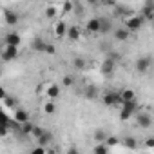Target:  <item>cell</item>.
I'll use <instances>...</instances> for the list:
<instances>
[{
    "mask_svg": "<svg viewBox=\"0 0 154 154\" xmlns=\"http://www.w3.org/2000/svg\"><path fill=\"white\" fill-rule=\"evenodd\" d=\"M145 20L140 17V15H127L123 18V27L129 31V33H134V31H140L143 27Z\"/></svg>",
    "mask_w": 154,
    "mask_h": 154,
    "instance_id": "1",
    "label": "cell"
},
{
    "mask_svg": "<svg viewBox=\"0 0 154 154\" xmlns=\"http://www.w3.org/2000/svg\"><path fill=\"white\" fill-rule=\"evenodd\" d=\"M138 112V103L136 102H129V103H122V120H131L134 114Z\"/></svg>",
    "mask_w": 154,
    "mask_h": 154,
    "instance_id": "2",
    "label": "cell"
},
{
    "mask_svg": "<svg viewBox=\"0 0 154 154\" xmlns=\"http://www.w3.org/2000/svg\"><path fill=\"white\" fill-rule=\"evenodd\" d=\"M134 116H136V123H138V127H141V129H149V127L152 125V118H150V114H149L147 111H138Z\"/></svg>",
    "mask_w": 154,
    "mask_h": 154,
    "instance_id": "3",
    "label": "cell"
},
{
    "mask_svg": "<svg viewBox=\"0 0 154 154\" xmlns=\"http://www.w3.org/2000/svg\"><path fill=\"white\" fill-rule=\"evenodd\" d=\"M53 132L51 131H44V134L40 136V138H36V143H38V147H42V149H49L51 145H53Z\"/></svg>",
    "mask_w": 154,
    "mask_h": 154,
    "instance_id": "4",
    "label": "cell"
},
{
    "mask_svg": "<svg viewBox=\"0 0 154 154\" xmlns=\"http://www.w3.org/2000/svg\"><path fill=\"white\" fill-rule=\"evenodd\" d=\"M13 120H15V122H17L18 125H22V123H27V122H31L29 111H26V109L18 107V109L15 111V114H13Z\"/></svg>",
    "mask_w": 154,
    "mask_h": 154,
    "instance_id": "5",
    "label": "cell"
},
{
    "mask_svg": "<svg viewBox=\"0 0 154 154\" xmlns=\"http://www.w3.org/2000/svg\"><path fill=\"white\" fill-rule=\"evenodd\" d=\"M102 102H103V105H107V107L122 105V102H120V96H118V93H105V94H103V98H102Z\"/></svg>",
    "mask_w": 154,
    "mask_h": 154,
    "instance_id": "6",
    "label": "cell"
},
{
    "mask_svg": "<svg viewBox=\"0 0 154 154\" xmlns=\"http://www.w3.org/2000/svg\"><path fill=\"white\" fill-rule=\"evenodd\" d=\"M65 36H67V40H71V42H78V40L82 38V29H80L78 26H69Z\"/></svg>",
    "mask_w": 154,
    "mask_h": 154,
    "instance_id": "7",
    "label": "cell"
},
{
    "mask_svg": "<svg viewBox=\"0 0 154 154\" xmlns=\"http://www.w3.org/2000/svg\"><path fill=\"white\" fill-rule=\"evenodd\" d=\"M0 56H2V60H6V62H11V60H15V58L18 56V49L6 45V47L2 49V53H0Z\"/></svg>",
    "mask_w": 154,
    "mask_h": 154,
    "instance_id": "8",
    "label": "cell"
},
{
    "mask_svg": "<svg viewBox=\"0 0 154 154\" xmlns=\"http://www.w3.org/2000/svg\"><path fill=\"white\" fill-rule=\"evenodd\" d=\"M4 22L9 26V27H15L18 22H20V17H18V13H15V11H4Z\"/></svg>",
    "mask_w": 154,
    "mask_h": 154,
    "instance_id": "9",
    "label": "cell"
},
{
    "mask_svg": "<svg viewBox=\"0 0 154 154\" xmlns=\"http://www.w3.org/2000/svg\"><path fill=\"white\" fill-rule=\"evenodd\" d=\"M118 96H120V102H122V103L136 102V93H134L132 89H129V87H125L122 93H118Z\"/></svg>",
    "mask_w": 154,
    "mask_h": 154,
    "instance_id": "10",
    "label": "cell"
},
{
    "mask_svg": "<svg viewBox=\"0 0 154 154\" xmlns=\"http://www.w3.org/2000/svg\"><path fill=\"white\" fill-rule=\"evenodd\" d=\"M20 42H22V38H20V35H18V33L11 31V33H8V35H6V45H9V47H17V49H18Z\"/></svg>",
    "mask_w": 154,
    "mask_h": 154,
    "instance_id": "11",
    "label": "cell"
},
{
    "mask_svg": "<svg viewBox=\"0 0 154 154\" xmlns=\"http://www.w3.org/2000/svg\"><path fill=\"white\" fill-rule=\"evenodd\" d=\"M149 67H150V58L149 56H141V58L136 60V69H138L140 74H145L149 71Z\"/></svg>",
    "mask_w": 154,
    "mask_h": 154,
    "instance_id": "12",
    "label": "cell"
},
{
    "mask_svg": "<svg viewBox=\"0 0 154 154\" xmlns=\"http://www.w3.org/2000/svg\"><path fill=\"white\" fill-rule=\"evenodd\" d=\"M140 17H141L143 20H152V18H154V4H152V2H145V6H143Z\"/></svg>",
    "mask_w": 154,
    "mask_h": 154,
    "instance_id": "13",
    "label": "cell"
},
{
    "mask_svg": "<svg viewBox=\"0 0 154 154\" xmlns=\"http://www.w3.org/2000/svg\"><path fill=\"white\" fill-rule=\"evenodd\" d=\"M85 31H87V33H91V35L100 33V18H96V17L89 18V20H87V24H85Z\"/></svg>",
    "mask_w": 154,
    "mask_h": 154,
    "instance_id": "14",
    "label": "cell"
},
{
    "mask_svg": "<svg viewBox=\"0 0 154 154\" xmlns=\"http://www.w3.org/2000/svg\"><path fill=\"white\" fill-rule=\"evenodd\" d=\"M114 67H116V63H114V58H105V62H103V65H102V74L103 76H111L112 72H114Z\"/></svg>",
    "mask_w": 154,
    "mask_h": 154,
    "instance_id": "15",
    "label": "cell"
},
{
    "mask_svg": "<svg viewBox=\"0 0 154 154\" xmlns=\"http://www.w3.org/2000/svg\"><path fill=\"white\" fill-rule=\"evenodd\" d=\"M111 31H114L112 20H111V18H105V17H102V18H100V33H102V35H107V33H111Z\"/></svg>",
    "mask_w": 154,
    "mask_h": 154,
    "instance_id": "16",
    "label": "cell"
},
{
    "mask_svg": "<svg viewBox=\"0 0 154 154\" xmlns=\"http://www.w3.org/2000/svg\"><path fill=\"white\" fill-rule=\"evenodd\" d=\"M45 94H47V98H49L51 102H54V100L60 96V85H56V84H49V85L45 87Z\"/></svg>",
    "mask_w": 154,
    "mask_h": 154,
    "instance_id": "17",
    "label": "cell"
},
{
    "mask_svg": "<svg viewBox=\"0 0 154 154\" xmlns=\"http://www.w3.org/2000/svg\"><path fill=\"white\" fill-rule=\"evenodd\" d=\"M67 24H65V20H56V24H54V35H56V38H63L65 36V33H67Z\"/></svg>",
    "mask_w": 154,
    "mask_h": 154,
    "instance_id": "18",
    "label": "cell"
},
{
    "mask_svg": "<svg viewBox=\"0 0 154 154\" xmlns=\"http://www.w3.org/2000/svg\"><path fill=\"white\" fill-rule=\"evenodd\" d=\"M112 35H114V38H116L118 42H127V40L131 38V33H129L125 27H116V29L112 31Z\"/></svg>",
    "mask_w": 154,
    "mask_h": 154,
    "instance_id": "19",
    "label": "cell"
},
{
    "mask_svg": "<svg viewBox=\"0 0 154 154\" xmlns=\"http://www.w3.org/2000/svg\"><path fill=\"white\" fill-rule=\"evenodd\" d=\"M120 143L122 145H125L127 149H131V150H134L136 147H138V140L134 138V136H125L123 140H120Z\"/></svg>",
    "mask_w": 154,
    "mask_h": 154,
    "instance_id": "20",
    "label": "cell"
},
{
    "mask_svg": "<svg viewBox=\"0 0 154 154\" xmlns=\"http://www.w3.org/2000/svg\"><path fill=\"white\" fill-rule=\"evenodd\" d=\"M42 111H44V114H45V116H53V114L56 112V103H54V102H51V100H47V102L44 103Z\"/></svg>",
    "mask_w": 154,
    "mask_h": 154,
    "instance_id": "21",
    "label": "cell"
},
{
    "mask_svg": "<svg viewBox=\"0 0 154 154\" xmlns=\"http://www.w3.org/2000/svg\"><path fill=\"white\" fill-rule=\"evenodd\" d=\"M72 67H74L76 71H84V69L87 67V62H85V58H82V56H76V58L72 60Z\"/></svg>",
    "mask_w": 154,
    "mask_h": 154,
    "instance_id": "22",
    "label": "cell"
},
{
    "mask_svg": "<svg viewBox=\"0 0 154 154\" xmlns=\"http://www.w3.org/2000/svg\"><path fill=\"white\" fill-rule=\"evenodd\" d=\"M31 47H33L35 51H38V53H44L45 40H42V38H35V40H33V44H31Z\"/></svg>",
    "mask_w": 154,
    "mask_h": 154,
    "instance_id": "23",
    "label": "cell"
},
{
    "mask_svg": "<svg viewBox=\"0 0 154 154\" xmlns=\"http://www.w3.org/2000/svg\"><path fill=\"white\" fill-rule=\"evenodd\" d=\"M93 138H94V141H96V143H103V141H105V138H107V134H105V131H103V129H96V131H94V134H93Z\"/></svg>",
    "mask_w": 154,
    "mask_h": 154,
    "instance_id": "24",
    "label": "cell"
},
{
    "mask_svg": "<svg viewBox=\"0 0 154 154\" xmlns=\"http://www.w3.org/2000/svg\"><path fill=\"white\" fill-rule=\"evenodd\" d=\"M93 154H109V147L105 143H96L93 149Z\"/></svg>",
    "mask_w": 154,
    "mask_h": 154,
    "instance_id": "25",
    "label": "cell"
},
{
    "mask_svg": "<svg viewBox=\"0 0 154 154\" xmlns=\"http://www.w3.org/2000/svg\"><path fill=\"white\" fill-rule=\"evenodd\" d=\"M85 96H87L89 100H96V96H98V89H96L94 85L85 87Z\"/></svg>",
    "mask_w": 154,
    "mask_h": 154,
    "instance_id": "26",
    "label": "cell"
},
{
    "mask_svg": "<svg viewBox=\"0 0 154 154\" xmlns=\"http://www.w3.org/2000/svg\"><path fill=\"white\" fill-rule=\"evenodd\" d=\"M4 105L9 107V109H15V107L18 105V100H17L15 96H9V94H8V96L4 98Z\"/></svg>",
    "mask_w": 154,
    "mask_h": 154,
    "instance_id": "27",
    "label": "cell"
},
{
    "mask_svg": "<svg viewBox=\"0 0 154 154\" xmlns=\"http://www.w3.org/2000/svg\"><path fill=\"white\" fill-rule=\"evenodd\" d=\"M45 17L47 18H56L58 17V8L56 6H47L45 8Z\"/></svg>",
    "mask_w": 154,
    "mask_h": 154,
    "instance_id": "28",
    "label": "cell"
},
{
    "mask_svg": "<svg viewBox=\"0 0 154 154\" xmlns=\"http://www.w3.org/2000/svg\"><path fill=\"white\" fill-rule=\"evenodd\" d=\"M103 143H105V145L111 149V147H116V145H120V138H116V136H107Z\"/></svg>",
    "mask_w": 154,
    "mask_h": 154,
    "instance_id": "29",
    "label": "cell"
},
{
    "mask_svg": "<svg viewBox=\"0 0 154 154\" xmlns=\"http://www.w3.org/2000/svg\"><path fill=\"white\" fill-rule=\"evenodd\" d=\"M33 127H35V125H33L31 122L22 123V125H20V132H22V134H31V132H33Z\"/></svg>",
    "mask_w": 154,
    "mask_h": 154,
    "instance_id": "30",
    "label": "cell"
},
{
    "mask_svg": "<svg viewBox=\"0 0 154 154\" xmlns=\"http://www.w3.org/2000/svg\"><path fill=\"white\" fill-rule=\"evenodd\" d=\"M62 85L63 87H72L74 85V78H72L71 74H65L63 78H62Z\"/></svg>",
    "mask_w": 154,
    "mask_h": 154,
    "instance_id": "31",
    "label": "cell"
},
{
    "mask_svg": "<svg viewBox=\"0 0 154 154\" xmlns=\"http://www.w3.org/2000/svg\"><path fill=\"white\" fill-rule=\"evenodd\" d=\"M62 9H63L65 15H67V13H72V11H74V2H63V4H62Z\"/></svg>",
    "mask_w": 154,
    "mask_h": 154,
    "instance_id": "32",
    "label": "cell"
},
{
    "mask_svg": "<svg viewBox=\"0 0 154 154\" xmlns=\"http://www.w3.org/2000/svg\"><path fill=\"white\" fill-rule=\"evenodd\" d=\"M44 53H45V54H54V53H56V45H54V44H49V42H45Z\"/></svg>",
    "mask_w": 154,
    "mask_h": 154,
    "instance_id": "33",
    "label": "cell"
},
{
    "mask_svg": "<svg viewBox=\"0 0 154 154\" xmlns=\"http://www.w3.org/2000/svg\"><path fill=\"white\" fill-rule=\"evenodd\" d=\"M44 131H45L44 127H40V125H35V127H33V132H31V136H35V138H40V136L44 134Z\"/></svg>",
    "mask_w": 154,
    "mask_h": 154,
    "instance_id": "34",
    "label": "cell"
},
{
    "mask_svg": "<svg viewBox=\"0 0 154 154\" xmlns=\"http://www.w3.org/2000/svg\"><path fill=\"white\" fill-rule=\"evenodd\" d=\"M114 8H116V15H123V13H131V9H129V8H125V6H118V4H116Z\"/></svg>",
    "mask_w": 154,
    "mask_h": 154,
    "instance_id": "35",
    "label": "cell"
},
{
    "mask_svg": "<svg viewBox=\"0 0 154 154\" xmlns=\"http://www.w3.org/2000/svg\"><path fill=\"white\" fill-rule=\"evenodd\" d=\"M29 154H45V149H42V147H35Z\"/></svg>",
    "mask_w": 154,
    "mask_h": 154,
    "instance_id": "36",
    "label": "cell"
},
{
    "mask_svg": "<svg viewBox=\"0 0 154 154\" xmlns=\"http://www.w3.org/2000/svg\"><path fill=\"white\" fill-rule=\"evenodd\" d=\"M145 147H147V149H152V147H154V138H147V140H145Z\"/></svg>",
    "mask_w": 154,
    "mask_h": 154,
    "instance_id": "37",
    "label": "cell"
},
{
    "mask_svg": "<svg viewBox=\"0 0 154 154\" xmlns=\"http://www.w3.org/2000/svg\"><path fill=\"white\" fill-rule=\"evenodd\" d=\"M67 154H80V150H78V149H76L74 145H71V147L67 149Z\"/></svg>",
    "mask_w": 154,
    "mask_h": 154,
    "instance_id": "38",
    "label": "cell"
},
{
    "mask_svg": "<svg viewBox=\"0 0 154 154\" xmlns=\"http://www.w3.org/2000/svg\"><path fill=\"white\" fill-rule=\"evenodd\" d=\"M6 96H8V93L4 91V87H2V85H0V100H4Z\"/></svg>",
    "mask_w": 154,
    "mask_h": 154,
    "instance_id": "39",
    "label": "cell"
},
{
    "mask_svg": "<svg viewBox=\"0 0 154 154\" xmlns=\"http://www.w3.org/2000/svg\"><path fill=\"white\" fill-rule=\"evenodd\" d=\"M45 154H56L54 149H45Z\"/></svg>",
    "mask_w": 154,
    "mask_h": 154,
    "instance_id": "40",
    "label": "cell"
},
{
    "mask_svg": "<svg viewBox=\"0 0 154 154\" xmlns=\"http://www.w3.org/2000/svg\"><path fill=\"white\" fill-rule=\"evenodd\" d=\"M0 114H2V111H0Z\"/></svg>",
    "mask_w": 154,
    "mask_h": 154,
    "instance_id": "41",
    "label": "cell"
}]
</instances>
